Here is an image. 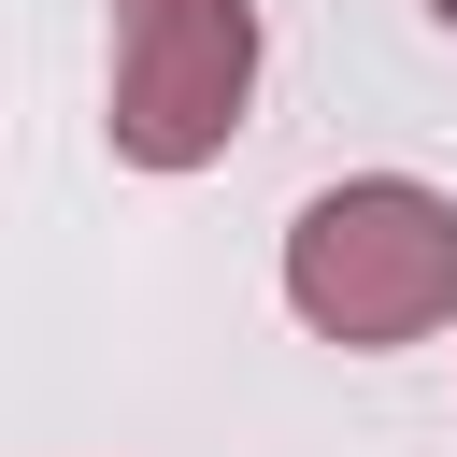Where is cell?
Listing matches in <instances>:
<instances>
[{
	"label": "cell",
	"mask_w": 457,
	"mask_h": 457,
	"mask_svg": "<svg viewBox=\"0 0 457 457\" xmlns=\"http://www.w3.org/2000/svg\"><path fill=\"white\" fill-rule=\"evenodd\" d=\"M286 314L343 357H400L457 328V200L414 171H343L286 214Z\"/></svg>",
	"instance_id": "6da1fadb"
},
{
	"label": "cell",
	"mask_w": 457,
	"mask_h": 457,
	"mask_svg": "<svg viewBox=\"0 0 457 457\" xmlns=\"http://www.w3.org/2000/svg\"><path fill=\"white\" fill-rule=\"evenodd\" d=\"M257 0H114L100 129L129 171H214L257 114Z\"/></svg>",
	"instance_id": "7a4b0ae2"
},
{
	"label": "cell",
	"mask_w": 457,
	"mask_h": 457,
	"mask_svg": "<svg viewBox=\"0 0 457 457\" xmlns=\"http://www.w3.org/2000/svg\"><path fill=\"white\" fill-rule=\"evenodd\" d=\"M428 29H457V0H428Z\"/></svg>",
	"instance_id": "3957f363"
}]
</instances>
